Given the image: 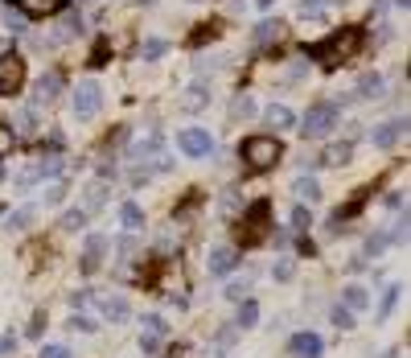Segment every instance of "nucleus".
<instances>
[{"label": "nucleus", "mask_w": 411, "mask_h": 358, "mask_svg": "<svg viewBox=\"0 0 411 358\" xmlns=\"http://www.w3.org/2000/svg\"><path fill=\"white\" fill-rule=\"evenodd\" d=\"M391 4H395V8H403V13H407V4H411V0H391Z\"/></svg>", "instance_id": "864d4df0"}, {"label": "nucleus", "mask_w": 411, "mask_h": 358, "mask_svg": "<svg viewBox=\"0 0 411 358\" xmlns=\"http://www.w3.org/2000/svg\"><path fill=\"white\" fill-rule=\"evenodd\" d=\"M120 222H123V231L136 235V231H145V210H140L136 202H123L120 206Z\"/></svg>", "instance_id": "b1692460"}, {"label": "nucleus", "mask_w": 411, "mask_h": 358, "mask_svg": "<svg viewBox=\"0 0 411 358\" xmlns=\"http://www.w3.org/2000/svg\"><path fill=\"white\" fill-rule=\"evenodd\" d=\"M87 218H91V215H87L82 206H78V210H66V215H62V231H70V235H74V231H82V227H87Z\"/></svg>", "instance_id": "72a5a7b5"}, {"label": "nucleus", "mask_w": 411, "mask_h": 358, "mask_svg": "<svg viewBox=\"0 0 411 358\" xmlns=\"http://www.w3.org/2000/svg\"><path fill=\"white\" fill-rule=\"evenodd\" d=\"M296 124H300V136H313V141L317 136H329L338 128V103H313Z\"/></svg>", "instance_id": "f03ea898"}, {"label": "nucleus", "mask_w": 411, "mask_h": 358, "mask_svg": "<svg viewBox=\"0 0 411 358\" xmlns=\"http://www.w3.org/2000/svg\"><path fill=\"white\" fill-rule=\"evenodd\" d=\"M350 161H354V144L350 141L329 144V148L321 153V165H329V169H341V165H350Z\"/></svg>", "instance_id": "dca6fc26"}, {"label": "nucleus", "mask_w": 411, "mask_h": 358, "mask_svg": "<svg viewBox=\"0 0 411 358\" xmlns=\"http://www.w3.org/2000/svg\"><path fill=\"white\" fill-rule=\"evenodd\" d=\"M292 354L296 358H321L325 354V342H321L313 330H300V334L292 338Z\"/></svg>", "instance_id": "ddd939ff"}, {"label": "nucleus", "mask_w": 411, "mask_h": 358, "mask_svg": "<svg viewBox=\"0 0 411 358\" xmlns=\"http://www.w3.org/2000/svg\"><path fill=\"white\" fill-rule=\"evenodd\" d=\"M387 247H391L387 235H370V239H366V251H362V256H366V260H370V256H383Z\"/></svg>", "instance_id": "79ce46f5"}, {"label": "nucleus", "mask_w": 411, "mask_h": 358, "mask_svg": "<svg viewBox=\"0 0 411 358\" xmlns=\"http://www.w3.org/2000/svg\"><path fill=\"white\" fill-rule=\"evenodd\" d=\"M66 330H74V334H95V330H99V317H91V313H82V309H70V317H66Z\"/></svg>", "instance_id": "393cba45"}, {"label": "nucleus", "mask_w": 411, "mask_h": 358, "mask_svg": "<svg viewBox=\"0 0 411 358\" xmlns=\"http://www.w3.org/2000/svg\"><path fill=\"white\" fill-rule=\"evenodd\" d=\"M292 276H296V268H292V260H276V268H271V280H280V285H288Z\"/></svg>", "instance_id": "a19ab883"}, {"label": "nucleus", "mask_w": 411, "mask_h": 358, "mask_svg": "<svg viewBox=\"0 0 411 358\" xmlns=\"http://www.w3.org/2000/svg\"><path fill=\"white\" fill-rule=\"evenodd\" d=\"M107 198H111V186H107V177H99V181H91V186L82 190V210H87V215H99V210L107 206Z\"/></svg>", "instance_id": "f8f14e48"}, {"label": "nucleus", "mask_w": 411, "mask_h": 358, "mask_svg": "<svg viewBox=\"0 0 411 358\" xmlns=\"http://www.w3.org/2000/svg\"><path fill=\"white\" fill-rule=\"evenodd\" d=\"M329 321H333V330H354V313L345 309V305H333V309H329Z\"/></svg>", "instance_id": "2f4dec72"}, {"label": "nucleus", "mask_w": 411, "mask_h": 358, "mask_svg": "<svg viewBox=\"0 0 411 358\" xmlns=\"http://www.w3.org/2000/svg\"><path fill=\"white\" fill-rule=\"evenodd\" d=\"M309 227H313V210L305 202H296L292 206V231H309Z\"/></svg>", "instance_id": "7c9ffc66"}, {"label": "nucleus", "mask_w": 411, "mask_h": 358, "mask_svg": "<svg viewBox=\"0 0 411 358\" xmlns=\"http://www.w3.org/2000/svg\"><path fill=\"white\" fill-rule=\"evenodd\" d=\"M399 297H403V285H387V292H383V301H379V317L387 321L391 313H395V305H399Z\"/></svg>", "instance_id": "c756f323"}, {"label": "nucleus", "mask_w": 411, "mask_h": 358, "mask_svg": "<svg viewBox=\"0 0 411 358\" xmlns=\"http://www.w3.org/2000/svg\"><path fill=\"white\" fill-rule=\"evenodd\" d=\"M243 161L251 169H271L280 161V141L276 136H251V141H243Z\"/></svg>", "instance_id": "20e7f679"}, {"label": "nucleus", "mask_w": 411, "mask_h": 358, "mask_svg": "<svg viewBox=\"0 0 411 358\" xmlns=\"http://www.w3.org/2000/svg\"><path fill=\"white\" fill-rule=\"evenodd\" d=\"M13 124H17V128H25V132H29V128H33V112H17V116H13Z\"/></svg>", "instance_id": "09e8293b"}, {"label": "nucleus", "mask_w": 411, "mask_h": 358, "mask_svg": "<svg viewBox=\"0 0 411 358\" xmlns=\"http://www.w3.org/2000/svg\"><path fill=\"white\" fill-rule=\"evenodd\" d=\"M8 148H13V132L0 128V157H8Z\"/></svg>", "instance_id": "8fccbe9b"}, {"label": "nucleus", "mask_w": 411, "mask_h": 358, "mask_svg": "<svg viewBox=\"0 0 411 358\" xmlns=\"http://www.w3.org/2000/svg\"><path fill=\"white\" fill-rule=\"evenodd\" d=\"M37 358H70V350L54 342V346H42V350H37Z\"/></svg>", "instance_id": "c03bdc74"}, {"label": "nucleus", "mask_w": 411, "mask_h": 358, "mask_svg": "<svg viewBox=\"0 0 411 358\" xmlns=\"http://www.w3.org/2000/svg\"><path fill=\"white\" fill-rule=\"evenodd\" d=\"M292 193H296V198L309 206V202H317V198H321V181H317V177H309V173H300V177L292 181Z\"/></svg>", "instance_id": "412c9836"}, {"label": "nucleus", "mask_w": 411, "mask_h": 358, "mask_svg": "<svg viewBox=\"0 0 411 358\" xmlns=\"http://www.w3.org/2000/svg\"><path fill=\"white\" fill-rule=\"evenodd\" d=\"M58 95H62V74L46 71L42 78H37V87H33V103H37V107H46V103H54Z\"/></svg>", "instance_id": "9b49d317"}, {"label": "nucleus", "mask_w": 411, "mask_h": 358, "mask_svg": "<svg viewBox=\"0 0 411 358\" xmlns=\"http://www.w3.org/2000/svg\"><path fill=\"white\" fill-rule=\"evenodd\" d=\"M383 358H399V350H387V354H383Z\"/></svg>", "instance_id": "5fc2aeb1"}, {"label": "nucleus", "mask_w": 411, "mask_h": 358, "mask_svg": "<svg viewBox=\"0 0 411 358\" xmlns=\"http://www.w3.org/2000/svg\"><path fill=\"white\" fill-rule=\"evenodd\" d=\"M341 305H345L350 313L370 309V288H362V285H345V288H341Z\"/></svg>", "instance_id": "f3484780"}, {"label": "nucleus", "mask_w": 411, "mask_h": 358, "mask_svg": "<svg viewBox=\"0 0 411 358\" xmlns=\"http://www.w3.org/2000/svg\"><path fill=\"white\" fill-rule=\"evenodd\" d=\"M255 112H259V107H255V99H251V95H239L235 103H231V116H235V119H251Z\"/></svg>", "instance_id": "473e14b6"}, {"label": "nucleus", "mask_w": 411, "mask_h": 358, "mask_svg": "<svg viewBox=\"0 0 411 358\" xmlns=\"http://www.w3.org/2000/svg\"><path fill=\"white\" fill-rule=\"evenodd\" d=\"M136 247H140V239L132 235V231L116 239V251H120V260H132V256H136Z\"/></svg>", "instance_id": "c9c22d12"}, {"label": "nucleus", "mask_w": 411, "mask_h": 358, "mask_svg": "<svg viewBox=\"0 0 411 358\" xmlns=\"http://www.w3.org/2000/svg\"><path fill=\"white\" fill-rule=\"evenodd\" d=\"M99 107H103V87H99V78H82V83L74 87V99H70L74 119L87 124V119L99 116Z\"/></svg>", "instance_id": "7ed1b4c3"}, {"label": "nucleus", "mask_w": 411, "mask_h": 358, "mask_svg": "<svg viewBox=\"0 0 411 358\" xmlns=\"http://www.w3.org/2000/svg\"><path fill=\"white\" fill-rule=\"evenodd\" d=\"M0 181H4V169H0Z\"/></svg>", "instance_id": "13d9d810"}, {"label": "nucleus", "mask_w": 411, "mask_h": 358, "mask_svg": "<svg viewBox=\"0 0 411 358\" xmlns=\"http://www.w3.org/2000/svg\"><path fill=\"white\" fill-rule=\"evenodd\" d=\"M0 21H4V29H13V33H25V13H21V8L0 13Z\"/></svg>", "instance_id": "4c0bfd02"}, {"label": "nucleus", "mask_w": 411, "mask_h": 358, "mask_svg": "<svg viewBox=\"0 0 411 358\" xmlns=\"http://www.w3.org/2000/svg\"><path fill=\"white\" fill-rule=\"evenodd\" d=\"M247 288H251V285H247V280H231V285L222 288V297H226L231 305H239L243 297H247Z\"/></svg>", "instance_id": "ea45409f"}, {"label": "nucleus", "mask_w": 411, "mask_h": 358, "mask_svg": "<svg viewBox=\"0 0 411 358\" xmlns=\"http://www.w3.org/2000/svg\"><path fill=\"white\" fill-rule=\"evenodd\" d=\"M169 54V42L165 37H148L145 46H140V62H161Z\"/></svg>", "instance_id": "cd10ccee"}, {"label": "nucleus", "mask_w": 411, "mask_h": 358, "mask_svg": "<svg viewBox=\"0 0 411 358\" xmlns=\"http://www.w3.org/2000/svg\"><path fill=\"white\" fill-rule=\"evenodd\" d=\"M140 350H145V354H157V350H161V338L157 334H140Z\"/></svg>", "instance_id": "a18cd8bd"}, {"label": "nucleus", "mask_w": 411, "mask_h": 358, "mask_svg": "<svg viewBox=\"0 0 411 358\" xmlns=\"http://www.w3.org/2000/svg\"><path fill=\"white\" fill-rule=\"evenodd\" d=\"M140 4H157V0H140Z\"/></svg>", "instance_id": "4d7b16f0"}, {"label": "nucleus", "mask_w": 411, "mask_h": 358, "mask_svg": "<svg viewBox=\"0 0 411 358\" xmlns=\"http://www.w3.org/2000/svg\"><path fill=\"white\" fill-rule=\"evenodd\" d=\"M95 309L103 321H111V326H123L128 317H132V305H128V297H120V292H107V297H99Z\"/></svg>", "instance_id": "6e6552de"}, {"label": "nucleus", "mask_w": 411, "mask_h": 358, "mask_svg": "<svg viewBox=\"0 0 411 358\" xmlns=\"http://www.w3.org/2000/svg\"><path fill=\"white\" fill-rule=\"evenodd\" d=\"M271 4H276V0H255V8H259V13H271Z\"/></svg>", "instance_id": "603ef678"}, {"label": "nucleus", "mask_w": 411, "mask_h": 358, "mask_svg": "<svg viewBox=\"0 0 411 358\" xmlns=\"http://www.w3.org/2000/svg\"><path fill=\"white\" fill-rule=\"evenodd\" d=\"M280 37H284V21L264 17V21L255 25V42H259V46H271V42H280Z\"/></svg>", "instance_id": "aec40b11"}, {"label": "nucleus", "mask_w": 411, "mask_h": 358, "mask_svg": "<svg viewBox=\"0 0 411 358\" xmlns=\"http://www.w3.org/2000/svg\"><path fill=\"white\" fill-rule=\"evenodd\" d=\"M42 330H46V313H33V321H29L25 338H42Z\"/></svg>", "instance_id": "37998d69"}, {"label": "nucleus", "mask_w": 411, "mask_h": 358, "mask_svg": "<svg viewBox=\"0 0 411 358\" xmlns=\"http://www.w3.org/2000/svg\"><path fill=\"white\" fill-rule=\"evenodd\" d=\"M206 103H210V87H206V83H190V87H185V107H190V112H202Z\"/></svg>", "instance_id": "bb28decb"}, {"label": "nucleus", "mask_w": 411, "mask_h": 358, "mask_svg": "<svg viewBox=\"0 0 411 358\" xmlns=\"http://www.w3.org/2000/svg\"><path fill=\"white\" fill-rule=\"evenodd\" d=\"M387 243L395 247V243H407V206H403V215L395 218V227L387 231Z\"/></svg>", "instance_id": "f704fd0d"}, {"label": "nucleus", "mask_w": 411, "mask_h": 358, "mask_svg": "<svg viewBox=\"0 0 411 358\" xmlns=\"http://www.w3.org/2000/svg\"><path fill=\"white\" fill-rule=\"evenodd\" d=\"M264 124L271 132H288V128H296V116H292V107H284V103H271V107H264Z\"/></svg>", "instance_id": "4468645a"}, {"label": "nucleus", "mask_w": 411, "mask_h": 358, "mask_svg": "<svg viewBox=\"0 0 411 358\" xmlns=\"http://www.w3.org/2000/svg\"><path fill=\"white\" fill-rule=\"evenodd\" d=\"M255 326H259V305L251 297H243L239 313H235V330H255Z\"/></svg>", "instance_id": "a211bd4d"}, {"label": "nucleus", "mask_w": 411, "mask_h": 358, "mask_svg": "<svg viewBox=\"0 0 411 358\" xmlns=\"http://www.w3.org/2000/svg\"><path fill=\"white\" fill-rule=\"evenodd\" d=\"M403 132H407V116H395V119H387V124H379L370 141H374V148H395Z\"/></svg>", "instance_id": "9d476101"}, {"label": "nucleus", "mask_w": 411, "mask_h": 358, "mask_svg": "<svg viewBox=\"0 0 411 358\" xmlns=\"http://www.w3.org/2000/svg\"><path fill=\"white\" fill-rule=\"evenodd\" d=\"M157 153H161V136H145V141H136L128 148L132 161H148V157H157Z\"/></svg>", "instance_id": "a878e982"}, {"label": "nucleus", "mask_w": 411, "mask_h": 358, "mask_svg": "<svg viewBox=\"0 0 411 358\" xmlns=\"http://www.w3.org/2000/svg\"><path fill=\"white\" fill-rule=\"evenodd\" d=\"M0 13H4V8H0Z\"/></svg>", "instance_id": "052dcab7"}, {"label": "nucleus", "mask_w": 411, "mask_h": 358, "mask_svg": "<svg viewBox=\"0 0 411 358\" xmlns=\"http://www.w3.org/2000/svg\"><path fill=\"white\" fill-rule=\"evenodd\" d=\"M239 268V251L231 247V243H214L210 251H206V272L210 276H231Z\"/></svg>", "instance_id": "0eeeda50"}, {"label": "nucleus", "mask_w": 411, "mask_h": 358, "mask_svg": "<svg viewBox=\"0 0 411 358\" xmlns=\"http://www.w3.org/2000/svg\"><path fill=\"white\" fill-rule=\"evenodd\" d=\"M33 218H37V206H21V210H13V215L4 218V231L8 235H21L25 227H33Z\"/></svg>", "instance_id": "4be33fe9"}, {"label": "nucleus", "mask_w": 411, "mask_h": 358, "mask_svg": "<svg viewBox=\"0 0 411 358\" xmlns=\"http://www.w3.org/2000/svg\"><path fill=\"white\" fill-rule=\"evenodd\" d=\"M345 268H350V272H366V268H370V263H366V256H354V260L345 263Z\"/></svg>", "instance_id": "3c124183"}, {"label": "nucleus", "mask_w": 411, "mask_h": 358, "mask_svg": "<svg viewBox=\"0 0 411 358\" xmlns=\"http://www.w3.org/2000/svg\"><path fill=\"white\" fill-rule=\"evenodd\" d=\"M140 334H157V338H165V334H169V321H165L161 313H140Z\"/></svg>", "instance_id": "c85d7f7f"}, {"label": "nucleus", "mask_w": 411, "mask_h": 358, "mask_svg": "<svg viewBox=\"0 0 411 358\" xmlns=\"http://www.w3.org/2000/svg\"><path fill=\"white\" fill-rule=\"evenodd\" d=\"M383 91H387V78L379 71H370L358 78V87H354V99H383Z\"/></svg>", "instance_id": "2eb2a0df"}, {"label": "nucleus", "mask_w": 411, "mask_h": 358, "mask_svg": "<svg viewBox=\"0 0 411 358\" xmlns=\"http://www.w3.org/2000/svg\"><path fill=\"white\" fill-rule=\"evenodd\" d=\"M107 251H111V239L103 235V231H87V239H82V260H78V268L91 276V272H99L103 268V260H107Z\"/></svg>", "instance_id": "39448f33"}, {"label": "nucleus", "mask_w": 411, "mask_h": 358, "mask_svg": "<svg viewBox=\"0 0 411 358\" xmlns=\"http://www.w3.org/2000/svg\"><path fill=\"white\" fill-rule=\"evenodd\" d=\"M13 4L21 8L25 17H49V13L62 8V0H13Z\"/></svg>", "instance_id": "5701e85b"}, {"label": "nucleus", "mask_w": 411, "mask_h": 358, "mask_svg": "<svg viewBox=\"0 0 411 358\" xmlns=\"http://www.w3.org/2000/svg\"><path fill=\"white\" fill-rule=\"evenodd\" d=\"M62 202H66V190H62L58 181H54V186H46V190H42V206H62Z\"/></svg>", "instance_id": "58836bf2"}, {"label": "nucleus", "mask_w": 411, "mask_h": 358, "mask_svg": "<svg viewBox=\"0 0 411 358\" xmlns=\"http://www.w3.org/2000/svg\"><path fill=\"white\" fill-rule=\"evenodd\" d=\"M190 4H202V0H190Z\"/></svg>", "instance_id": "bf43d9fd"}, {"label": "nucleus", "mask_w": 411, "mask_h": 358, "mask_svg": "<svg viewBox=\"0 0 411 358\" xmlns=\"http://www.w3.org/2000/svg\"><path fill=\"white\" fill-rule=\"evenodd\" d=\"M87 301H91V292H87V288L70 292V309H87Z\"/></svg>", "instance_id": "49530a36"}, {"label": "nucleus", "mask_w": 411, "mask_h": 358, "mask_svg": "<svg viewBox=\"0 0 411 358\" xmlns=\"http://www.w3.org/2000/svg\"><path fill=\"white\" fill-rule=\"evenodd\" d=\"M25 83V62L17 54H0V95H13Z\"/></svg>", "instance_id": "1a4fd4ad"}, {"label": "nucleus", "mask_w": 411, "mask_h": 358, "mask_svg": "<svg viewBox=\"0 0 411 358\" xmlns=\"http://www.w3.org/2000/svg\"><path fill=\"white\" fill-rule=\"evenodd\" d=\"M177 148H181L185 157L202 161V157H210V153H214V136H210L206 128H181V132H177Z\"/></svg>", "instance_id": "423d86ee"}, {"label": "nucleus", "mask_w": 411, "mask_h": 358, "mask_svg": "<svg viewBox=\"0 0 411 358\" xmlns=\"http://www.w3.org/2000/svg\"><path fill=\"white\" fill-rule=\"evenodd\" d=\"M13 350H17V334H4L0 338V358H8Z\"/></svg>", "instance_id": "de8ad7c7"}, {"label": "nucleus", "mask_w": 411, "mask_h": 358, "mask_svg": "<svg viewBox=\"0 0 411 358\" xmlns=\"http://www.w3.org/2000/svg\"><path fill=\"white\" fill-rule=\"evenodd\" d=\"M74 4H95V0H74Z\"/></svg>", "instance_id": "6e6d98bb"}, {"label": "nucleus", "mask_w": 411, "mask_h": 358, "mask_svg": "<svg viewBox=\"0 0 411 358\" xmlns=\"http://www.w3.org/2000/svg\"><path fill=\"white\" fill-rule=\"evenodd\" d=\"M325 4H329V0H296V13L313 21V17H321V13H325Z\"/></svg>", "instance_id": "e433bc0d"}, {"label": "nucleus", "mask_w": 411, "mask_h": 358, "mask_svg": "<svg viewBox=\"0 0 411 358\" xmlns=\"http://www.w3.org/2000/svg\"><path fill=\"white\" fill-rule=\"evenodd\" d=\"M362 46V33L358 29H341L338 37H329V42H317V46H309V54H313L317 62L325 66V71H333L338 62H345V58H354V49Z\"/></svg>", "instance_id": "f257e3e1"}, {"label": "nucleus", "mask_w": 411, "mask_h": 358, "mask_svg": "<svg viewBox=\"0 0 411 358\" xmlns=\"http://www.w3.org/2000/svg\"><path fill=\"white\" fill-rule=\"evenodd\" d=\"M74 37H82V17L78 13H66L58 29H54V42H74Z\"/></svg>", "instance_id": "6ab92c4d"}]
</instances>
